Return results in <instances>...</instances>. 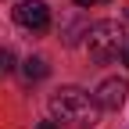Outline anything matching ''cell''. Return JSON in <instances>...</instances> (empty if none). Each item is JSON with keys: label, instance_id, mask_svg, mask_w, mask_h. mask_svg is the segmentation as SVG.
<instances>
[{"label": "cell", "instance_id": "cell-1", "mask_svg": "<svg viewBox=\"0 0 129 129\" xmlns=\"http://www.w3.org/2000/svg\"><path fill=\"white\" fill-rule=\"evenodd\" d=\"M50 111H54V122L72 125V129H93L97 122H101L97 101L86 90H79V86H61L50 97Z\"/></svg>", "mask_w": 129, "mask_h": 129}, {"label": "cell", "instance_id": "cell-2", "mask_svg": "<svg viewBox=\"0 0 129 129\" xmlns=\"http://www.w3.org/2000/svg\"><path fill=\"white\" fill-rule=\"evenodd\" d=\"M86 47H90V57L93 61H118L122 57V47H125V32L118 22H93L86 29Z\"/></svg>", "mask_w": 129, "mask_h": 129}, {"label": "cell", "instance_id": "cell-3", "mask_svg": "<svg viewBox=\"0 0 129 129\" xmlns=\"http://www.w3.org/2000/svg\"><path fill=\"white\" fill-rule=\"evenodd\" d=\"M14 22L29 32H43L50 25V7L43 4V0H18L14 4Z\"/></svg>", "mask_w": 129, "mask_h": 129}, {"label": "cell", "instance_id": "cell-4", "mask_svg": "<svg viewBox=\"0 0 129 129\" xmlns=\"http://www.w3.org/2000/svg\"><path fill=\"white\" fill-rule=\"evenodd\" d=\"M125 97H129V83L125 79H104L101 86H97V108H104V111H118L122 104H125Z\"/></svg>", "mask_w": 129, "mask_h": 129}, {"label": "cell", "instance_id": "cell-5", "mask_svg": "<svg viewBox=\"0 0 129 129\" xmlns=\"http://www.w3.org/2000/svg\"><path fill=\"white\" fill-rule=\"evenodd\" d=\"M22 75L29 79V83H40V79L50 75V64H47V57H29V61L22 64Z\"/></svg>", "mask_w": 129, "mask_h": 129}, {"label": "cell", "instance_id": "cell-6", "mask_svg": "<svg viewBox=\"0 0 129 129\" xmlns=\"http://www.w3.org/2000/svg\"><path fill=\"white\" fill-rule=\"evenodd\" d=\"M11 72H14V54L0 47V79H4V75H11Z\"/></svg>", "mask_w": 129, "mask_h": 129}, {"label": "cell", "instance_id": "cell-7", "mask_svg": "<svg viewBox=\"0 0 129 129\" xmlns=\"http://www.w3.org/2000/svg\"><path fill=\"white\" fill-rule=\"evenodd\" d=\"M122 61L129 64V36H125V47H122Z\"/></svg>", "mask_w": 129, "mask_h": 129}, {"label": "cell", "instance_id": "cell-8", "mask_svg": "<svg viewBox=\"0 0 129 129\" xmlns=\"http://www.w3.org/2000/svg\"><path fill=\"white\" fill-rule=\"evenodd\" d=\"M90 4H101V0H75V7H90Z\"/></svg>", "mask_w": 129, "mask_h": 129}, {"label": "cell", "instance_id": "cell-9", "mask_svg": "<svg viewBox=\"0 0 129 129\" xmlns=\"http://www.w3.org/2000/svg\"><path fill=\"white\" fill-rule=\"evenodd\" d=\"M36 129H57V122H40Z\"/></svg>", "mask_w": 129, "mask_h": 129}]
</instances>
